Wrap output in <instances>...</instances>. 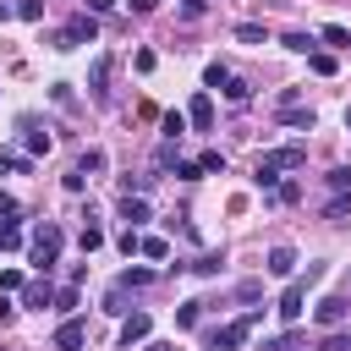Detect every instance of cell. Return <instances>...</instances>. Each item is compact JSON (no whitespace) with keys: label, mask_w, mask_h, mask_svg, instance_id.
<instances>
[{"label":"cell","mask_w":351,"mask_h":351,"mask_svg":"<svg viewBox=\"0 0 351 351\" xmlns=\"http://www.w3.org/2000/svg\"><path fill=\"white\" fill-rule=\"evenodd\" d=\"M302 165H307V148L302 143H285V148H274V154L258 159V186H274L280 170H302Z\"/></svg>","instance_id":"obj_1"},{"label":"cell","mask_w":351,"mask_h":351,"mask_svg":"<svg viewBox=\"0 0 351 351\" xmlns=\"http://www.w3.org/2000/svg\"><path fill=\"white\" fill-rule=\"evenodd\" d=\"M313 280H324V263H307V274L285 285V296H280V307H274L280 324H296V318H302V302H307V285H313Z\"/></svg>","instance_id":"obj_2"},{"label":"cell","mask_w":351,"mask_h":351,"mask_svg":"<svg viewBox=\"0 0 351 351\" xmlns=\"http://www.w3.org/2000/svg\"><path fill=\"white\" fill-rule=\"evenodd\" d=\"M60 241H66V236H60V225H38V230H33V241H27L33 269H44V274H49V263L60 258Z\"/></svg>","instance_id":"obj_3"},{"label":"cell","mask_w":351,"mask_h":351,"mask_svg":"<svg viewBox=\"0 0 351 351\" xmlns=\"http://www.w3.org/2000/svg\"><path fill=\"white\" fill-rule=\"evenodd\" d=\"M258 318H263V313H247V318H236V324H225V329L214 335V351H236V346H247V335L258 329Z\"/></svg>","instance_id":"obj_4"},{"label":"cell","mask_w":351,"mask_h":351,"mask_svg":"<svg viewBox=\"0 0 351 351\" xmlns=\"http://www.w3.org/2000/svg\"><path fill=\"white\" fill-rule=\"evenodd\" d=\"M93 38H99V22H93V16H71L66 33L55 38V49H77V44H93Z\"/></svg>","instance_id":"obj_5"},{"label":"cell","mask_w":351,"mask_h":351,"mask_svg":"<svg viewBox=\"0 0 351 351\" xmlns=\"http://www.w3.org/2000/svg\"><path fill=\"white\" fill-rule=\"evenodd\" d=\"M82 346H88V324L82 318H66L55 329V351H82Z\"/></svg>","instance_id":"obj_6"},{"label":"cell","mask_w":351,"mask_h":351,"mask_svg":"<svg viewBox=\"0 0 351 351\" xmlns=\"http://www.w3.org/2000/svg\"><path fill=\"white\" fill-rule=\"evenodd\" d=\"M346 313H351V302H346V296H324V302H318V324H324V329H340V324H346Z\"/></svg>","instance_id":"obj_7"},{"label":"cell","mask_w":351,"mask_h":351,"mask_svg":"<svg viewBox=\"0 0 351 351\" xmlns=\"http://www.w3.org/2000/svg\"><path fill=\"white\" fill-rule=\"evenodd\" d=\"M104 82H110V55H93V66H88V93L104 99V93H110Z\"/></svg>","instance_id":"obj_8"},{"label":"cell","mask_w":351,"mask_h":351,"mask_svg":"<svg viewBox=\"0 0 351 351\" xmlns=\"http://www.w3.org/2000/svg\"><path fill=\"white\" fill-rule=\"evenodd\" d=\"M186 121H192L197 132H208V126H214V99H208V93H197V99L186 104Z\"/></svg>","instance_id":"obj_9"},{"label":"cell","mask_w":351,"mask_h":351,"mask_svg":"<svg viewBox=\"0 0 351 351\" xmlns=\"http://www.w3.org/2000/svg\"><path fill=\"white\" fill-rule=\"evenodd\" d=\"M137 340H148V313H132V318H126V324H121V346H126V351H132V346H137Z\"/></svg>","instance_id":"obj_10"},{"label":"cell","mask_w":351,"mask_h":351,"mask_svg":"<svg viewBox=\"0 0 351 351\" xmlns=\"http://www.w3.org/2000/svg\"><path fill=\"white\" fill-rule=\"evenodd\" d=\"M121 219H126V230H137V225H143V219H148V203H143V197H132V192H126V203H121Z\"/></svg>","instance_id":"obj_11"},{"label":"cell","mask_w":351,"mask_h":351,"mask_svg":"<svg viewBox=\"0 0 351 351\" xmlns=\"http://www.w3.org/2000/svg\"><path fill=\"white\" fill-rule=\"evenodd\" d=\"M22 302H27V307H49V302H55L49 280H33V285H22Z\"/></svg>","instance_id":"obj_12"},{"label":"cell","mask_w":351,"mask_h":351,"mask_svg":"<svg viewBox=\"0 0 351 351\" xmlns=\"http://www.w3.org/2000/svg\"><path fill=\"white\" fill-rule=\"evenodd\" d=\"M307 66H313L318 77H335V71H340V60H335L329 49H313V55H307Z\"/></svg>","instance_id":"obj_13"},{"label":"cell","mask_w":351,"mask_h":351,"mask_svg":"<svg viewBox=\"0 0 351 351\" xmlns=\"http://www.w3.org/2000/svg\"><path fill=\"white\" fill-rule=\"evenodd\" d=\"M291 269H296V252L291 247H274L269 252V274H291Z\"/></svg>","instance_id":"obj_14"},{"label":"cell","mask_w":351,"mask_h":351,"mask_svg":"<svg viewBox=\"0 0 351 351\" xmlns=\"http://www.w3.org/2000/svg\"><path fill=\"white\" fill-rule=\"evenodd\" d=\"M280 121H285V126H307V132H313V110H302V104L280 110Z\"/></svg>","instance_id":"obj_15"},{"label":"cell","mask_w":351,"mask_h":351,"mask_svg":"<svg viewBox=\"0 0 351 351\" xmlns=\"http://www.w3.org/2000/svg\"><path fill=\"white\" fill-rule=\"evenodd\" d=\"M346 214H351V192H335L329 208H324V219H346Z\"/></svg>","instance_id":"obj_16"},{"label":"cell","mask_w":351,"mask_h":351,"mask_svg":"<svg viewBox=\"0 0 351 351\" xmlns=\"http://www.w3.org/2000/svg\"><path fill=\"white\" fill-rule=\"evenodd\" d=\"M77 247H82V252H99V247H104V230H99V225H82Z\"/></svg>","instance_id":"obj_17"},{"label":"cell","mask_w":351,"mask_h":351,"mask_svg":"<svg viewBox=\"0 0 351 351\" xmlns=\"http://www.w3.org/2000/svg\"><path fill=\"white\" fill-rule=\"evenodd\" d=\"M197 170H203V176H219V170H225V154H219V148H208V154L197 159Z\"/></svg>","instance_id":"obj_18"},{"label":"cell","mask_w":351,"mask_h":351,"mask_svg":"<svg viewBox=\"0 0 351 351\" xmlns=\"http://www.w3.org/2000/svg\"><path fill=\"white\" fill-rule=\"evenodd\" d=\"M143 258H170V241L165 236H143Z\"/></svg>","instance_id":"obj_19"},{"label":"cell","mask_w":351,"mask_h":351,"mask_svg":"<svg viewBox=\"0 0 351 351\" xmlns=\"http://www.w3.org/2000/svg\"><path fill=\"white\" fill-rule=\"evenodd\" d=\"M203 82H208V88H230V71H225V66H219V60H214V66H208V71H203Z\"/></svg>","instance_id":"obj_20"},{"label":"cell","mask_w":351,"mask_h":351,"mask_svg":"<svg viewBox=\"0 0 351 351\" xmlns=\"http://www.w3.org/2000/svg\"><path fill=\"white\" fill-rule=\"evenodd\" d=\"M181 132H186V115H181V110H170V115H165V137H170V143H176V137H181Z\"/></svg>","instance_id":"obj_21"},{"label":"cell","mask_w":351,"mask_h":351,"mask_svg":"<svg viewBox=\"0 0 351 351\" xmlns=\"http://www.w3.org/2000/svg\"><path fill=\"white\" fill-rule=\"evenodd\" d=\"M16 214H22V208H16V197H11V192H0V225H16Z\"/></svg>","instance_id":"obj_22"},{"label":"cell","mask_w":351,"mask_h":351,"mask_svg":"<svg viewBox=\"0 0 351 351\" xmlns=\"http://www.w3.org/2000/svg\"><path fill=\"white\" fill-rule=\"evenodd\" d=\"M16 16H22V22H38V16H44V0H22Z\"/></svg>","instance_id":"obj_23"},{"label":"cell","mask_w":351,"mask_h":351,"mask_svg":"<svg viewBox=\"0 0 351 351\" xmlns=\"http://www.w3.org/2000/svg\"><path fill=\"white\" fill-rule=\"evenodd\" d=\"M236 38H241V44H263V27H258V22H241Z\"/></svg>","instance_id":"obj_24"},{"label":"cell","mask_w":351,"mask_h":351,"mask_svg":"<svg viewBox=\"0 0 351 351\" xmlns=\"http://www.w3.org/2000/svg\"><path fill=\"white\" fill-rule=\"evenodd\" d=\"M77 170H82V176H88V170H104V154H99V148H88V154L77 159Z\"/></svg>","instance_id":"obj_25"},{"label":"cell","mask_w":351,"mask_h":351,"mask_svg":"<svg viewBox=\"0 0 351 351\" xmlns=\"http://www.w3.org/2000/svg\"><path fill=\"white\" fill-rule=\"evenodd\" d=\"M197 307H203V302H181V313H176V324H181V329H192V324H197Z\"/></svg>","instance_id":"obj_26"},{"label":"cell","mask_w":351,"mask_h":351,"mask_svg":"<svg viewBox=\"0 0 351 351\" xmlns=\"http://www.w3.org/2000/svg\"><path fill=\"white\" fill-rule=\"evenodd\" d=\"M285 49H302V55H313V38H307V33H285Z\"/></svg>","instance_id":"obj_27"},{"label":"cell","mask_w":351,"mask_h":351,"mask_svg":"<svg viewBox=\"0 0 351 351\" xmlns=\"http://www.w3.org/2000/svg\"><path fill=\"white\" fill-rule=\"evenodd\" d=\"M176 176H181V181H197L203 170H197V159H176Z\"/></svg>","instance_id":"obj_28"},{"label":"cell","mask_w":351,"mask_h":351,"mask_svg":"<svg viewBox=\"0 0 351 351\" xmlns=\"http://www.w3.org/2000/svg\"><path fill=\"white\" fill-rule=\"evenodd\" d=\"M5 291H22V274H16V269H0V296H5Z\"/></svg>","instance_id":"obj_29"},{"label":"cell","mask_w":351,"mask_h":351,"mask_svg":"<svg viewBox=\"0 0 351 351\" xmlns=\"http://www.w3.org/2000/svg\"><path fill=\"white\" fill-rule=\"evenodd\" d=\"M0 170H27V159H22V154H11V148H0Z\"/></svg>","instance_id":"obj_30"},{"label":"cell","mask_w":351,"mask_h":351,"mask_svg":"<svg viewBox=\"0 0 351 351\" xmlns=\"http://www.w3.org/2000/svg\"><path fill=\"white\" fill-rule=\"evenodd\" d=\"M329 186H335V192H351V170H346V165H340V170H329Z\"/></svg>","instance_id":"obj_31"},{"label":"cell","mask_w":351,"mask_h":351,"mask_svg":"<svg viewBox=\"0 0 351 351\" xmlns=\"http://www.w3.org/2000/svg\"><path fill=\"white\" fill-rule=\"evenodd\" d=\"M324 44H340V49H346V44H351V33H346V27H324Z\"/></svg>","instance_id":"obj_32"},{"label":"cell","mask_w":351,"mask_h":351,"mask_svg":"<svg viewBox=\"0 0 351 351\" xmlns=\"http://www.w3.org/2000/svg\"><path fill=\"white\" fill-rule=\"evenodd\" d=\"M247 93H252V88H247V82H241V77H230V88H225V99H236V104H241V99H247Z\"/></svg>","instance_id":"obj_33"},{"label":"cell","mask_w":351,"mask_h":351,"mask_svg":"<svg viewBox=\"0 0 351 351\" xmlns=\"http://www.w3.org/2000/svg\"><path fill=\"white\" fill-rule=\"evenodd\" d=\"M27 154H49V137L44 132H27Z\"/></svg>","instance_id":"obj_34"},{"label":"cell","mask_w":351,"mask_h":351,"mask_svg":"<svg viewBox=\"0 0 351 351\" xmlns=\"http://www.w3.org/2000/svg\"><path fill=\"white\" fill-rule=\"evenodd\" d=\"M0 247H22V230L16 225H0Z\"/></svg>","instance_id":"obj_35"},{"label":"cell","mask_w":351,"mask_h":351,"mask_svg":"<svg viewBox=\"0 0 351 351\" xmlns=\"http://www.w3.org/2000/svg\"><path fill=\"white\" fill-rule=\"evenodd\" d=\"M55 307H60V313H71V307H77V291H71V285H66V291H55Z\"/></svg>","instance_id":"obj_36"},{"label":"cell","mask_w":351,"mask_h":351,"mask_svg":"<svg viewBox=\"0 0 351 351\" xmlns=\"http://www.w3.org/2000/svg\"><path fill=\"white\" fill-rule=\"evenodd\" d=\"M318 351H351V346H346V335H329V340H324Z\"/></svg>","instance_id":"obj_37"},{"label":"cell","mask_w":351,"mask_h":351,"mask_svg":"<svg viewBox=\"0 0 351 351\" xmlns=\"http://www.w3.org/2000/svg\"><path fill=\"white\" fill-rule=\"evenodd\" d=\"M110 5H115V0H88V11H110Z\"/></svg>","instance_id":"obj_38"},{"label":"cell","mask_w":351,"mask_h":351,"mask_svg":"<svg viewBox=\"0 0 351 351\" xmlns=\"http://www.w3.org/2000/svg\"><path fill=\"white\" fill-rule=\"evenodd\" d=\"M346 132H351V110H346Z\"/></svg>","instance_id":"obj_39"}]
</instances>
